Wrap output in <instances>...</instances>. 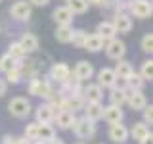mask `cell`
<instances>
[{
  "label": "cell",
  "mask_w": 153,
  "mask_h": 144,
  "mask_svg": "<svg viewBox=\"0 0 153 144\" xmlns=\"http://www.w3.org/2000/svg\"><path fill=\"white\" fill-rule=\"evenodd\" d=\"M27 90H29V94L38 96V98H44V100H48V102L56 96V88H54V85H52V81H50L48 75L33 77V79L29 81Z\"/></svg>",
  "instance_id": "1"
},
{
  "label": "cell",
  "mask_w": 153,
  "mask_h": 144,
  "mask_svg": "<svg viewBox=\"0 0 153 144\" xmlns=\"http://www.w3.org/2000/svg\"><path fill=\"white\" fill-rule=\"evenodd\" d=\"M8 112H10V115H13V117H17V119H25V117L31 115L33 106H31V102H29L27 98L16 96V98H12L8 102Z\"/></svg>",
  "instance_id": "2"
},
{
  "label": "cell",
  "mask_w": 153,
  "mask_h": 144,
  "mask_svg": "<svg viewBox=\"0 0 153 144\" xmlns=\"http://www.w3.org/2000/svg\"><path fill=\"white\" fill-rule=\"evenodd\" d=\"M128 16L134 17H140V19H147L153 16V4L151 0H128V10H126Z\"/></svg>",
  "instance_id": "3"
},
{
  "label": "cell",
  "mask_w": 153,
  "mask_h": 144,
  "mask_svg": "<svg viewBox=\"0 0 153 144\" xmlns=\"http://www.w3.org/2000/svg\"><path fill=\"white\" fill-rule=\"evenodd\" d=\"M71 131H73L75 136L80 138V140H84V138H92L94 134H96V123L90 121V119H86L84 115H82V117H76L75 119Z\"/></svg>",
  "instance_id": "4"
},
{
  "label": "cell",
  "mask_w": 153,
  "mask_h": 144,
  "mask_svg": "<svg viewBox=\"0 0 153 144\" xmlns=\"http://www.w3.org/2000/svg\"><path fill=\"white\" fill-rule=\"evenodd\" d=\"M103 50H105V54H107L109 60L119 62V60H124V54H126V44H124L121 38H111V40L105 42Z\"/></svg>",
  "instance_id": "5"
},
{
  "label": "cell",
  "mask_w": 153,
  "mask_h": 144,
  "mask_svg": "<svg viewBox=\"0 0 153 144\" xmlns=\"http://www.w3.org/2000/svg\"><path fill=\"white\" fill-rule=\"evenodd\" d=\"M69 75H71V67L67 65L65 62H56V64H52L50 73H48L50 81L52 83H57V85H61L63 81H67Z\"/></svg>",
  "instance_id": "6"
},
{
  "label": "cell",
  "mask_w": 153,
  "mask_h": 144,
  "mask_svg": "<svg viewBox=\"0 0 153 144\" xmlns=\"http://www.w3.org/2000/svg\"><path fill=\"white\" fill-rule=\"evenodd\" d=\"M31 14H33V8L27 0H17V2H13V6L10 8V16L13 19H17V21H27V19L31 17Z\"/></svg>",
  "instance_id": "7"
},
{
  "label": "cell",
  "mask_w": 153,
  "mask_h": 144,
  "mask_svg": "<svg viewBox=\"0 0 153 144\" xmlns=\"http://www.w3.org/2000/svg\"><path fill=\"white\" fill-rule=\"evenodd\" d=\"M80 94H82V98H84L86 104H96V102H102V100H103V90L100 88L96 83L84 85L82 90H80Z\"/></svg>",
  "instance_id": "8"
},
{
  "label": "cell",
  "mask_w": 153,
  "mask_h": 144,
  "mask_svg": "<svg viewBox=\"0 0 153 144\" xmlns=\"http://www.w3.org/2000/svg\"><path fill=\"white\" fill-rule=\"evenodd\" d=\"M96 79H98V85L100 88H113L115 83H117V77L113 73V67H102V69L96 73Z\"/></svg>",
  "instance_id": "9"
},
{
  "label": "cell",
  "mask_w": 153,
  "mask_h": 144,
  "mask_svg": "<svg viewBox=\"0 0 153 144\" xmlns=\"http://www.w3.org/2000/svg\"><path fill=\"white\" fill-rule=\"evenodd\" d=\"M126 94H128V90H126V86H124V81L121 85L115 83L113 88H109V104L123 108V104H126Z\"/></svg>",
  "instance_id": "10"
},
{
  "label": "cell",
  "mask_w": 153,
  "mask_h": 144,
  "mask_svg": "<svg viewBox=\"0 0 153 144\" xmlns=\"http://www.w3.org/2000/svg\"><path fill=\"white\" fill-rule=\"evenodd\" d=\"M126 104L130 106V110H134V112H142L147 106V98H146V94H143V90H128Z\"/></svg>",
  "instance_id": "11"
},
{
  "label": "cell",
  "mask_w": 153,
  "mask_h": 144,
  "mask_svg": "<svg viewBox=\"0 0 153 144\" xmlns=\"http://www.w3.org/2000/svg\"><path fill=\"white\" fill-rule=\"evenodd\" d=\"M35 117H36L35 123H38V125H52L56 113H54V110H52V106L46 102V104H40L35 110Z\"/></svg>",
  "instance_id": "12"
},
{
  "label": "cell",
  "mask_w": 153,
  "mask_h": 144,
  "mask_svg": "<svg viewBox=\"0 0 153 144\" xmlns=\"http://www.w3.org/2000/svg\"><path fill=\"white\" fill-rule=\"evenodd\" d=\"M73 75L80 81V83H86L88 79H92V77H94V65L90 64L88 60H80L79 64L75 65Z\"/></svg>",
  "instance_id": "13"
},
{
  "label": "cell",
  "mask_w": 153,
  "mask_h": 144,
  "mask_svg": "<svg viewBox=\"0 0 153 144\" xmlns=\"http://www.w3.org/2000/svg\"><path fill=\"white\" fill-rule=\"evenodd\" d=\"M109 138L115 142V144H124L128 140V127L123 123H115V125H109Z\"/></svg>",
  "instance_id": "14"
},
{
  "label": "cell",
  "mask_w": 153,
  "mask_h": 144,
  "mask_svg": "<svg viewBox=\"0 0 153 144\" xmlns=\"http://www.w3.org/2000/svg\"><path fill=\"white\" fill-rule=\"evenodd\" d=\"M102 119H105V121H107L109 125L123 123V119H124V112H123V108H119V106H113V104L103 106V115H102Z\"/></svg>",
  "instance_id": "15"
},
{
  "label": "cell",
  "mask_w": 153,
  "mask_h": 144,
  "mask_svg": "<svg viewBox=\"0 0 153 144\" xmlns=\"http://www.w3.org/2000/svg\"><path fill=\"white\" fill-rule=\"evenodd\" d=\"M113 27L117 33H130L132 31V17L128 14H115L113 16Z\"/></svg>",
  "instance_id": "16"
},
{
  "label": "cell",
  "mask_w": 153,
  "mask_h": 144,
  "mask_svg": "<svg viewBox=\"0 0 153 144\" xmlns=\"http://www.w3.org/2000/svg\"><path fill=\"white\" fill-rule=\"evenodd\" d=\"M52 19L57 23V27H61V25H71L75 17H73V14H71L65 6H57L54 12H52Z\"/></svg>",
  "instance_id": "17"
},
{
  "label": "cell",
  "mask_w": 153,
  "mask_h": 144,
  "mask_svg": "<svg viewBox=\"0 0 153 144\" xmlns=\"http://www.w3.org/2000/svg\"><path fill=\"white\" fill-rule=\"evenodd\" d=\"M19 69H21L23 77H38V73H40V62L38 60H33V58H29V60H23L19 62Z\"/></svg>",
  "instance_id": "18"
},
{
  "label": "cell",
  "mask_w": 153,
  "mask_h": 144,
  "mask_svg": "<svg viewBox=\"0 0 153 144\" xmlns=\"http://www.w3.org/2000/svg\"><path fill=\"white\" fill-rule=\"evenodd\" d=\"M96 35L102 38L103 42L111 40V38H117V31H115L111 21H100L98 27H96Z\"/></svg>",
  "instance_id": "19"
},
{
  "label": "cell",
  "mask_w": 153,
  "mask_h": 144,
  "mask_svg": "<svg viewBox=\"0 0 153 144\" xmlns=\"http://www.w3.org/2000/svg\"><path fill=\"white\" fill-rule=\"evenodd\" d=\"M82 112H84V117H86V119H90V121L96 123V121H100V119H102V115H103V104H102V102L84 104Z\"/></svg>",
  "instance_id": "20"
},
{
  "label": "cell",
  "mask_w": 153,
  "mask_h": 144,
  "mask_svg": "<svg viewBox=\"0 0 153 144\" xmlns=\"http://www.w3.org/2000/svg\"><path fill=\"white\" fill-rule=\"evenodd\" d=\"M113 73H115V77H117V81H119V79H121V81H126L128 77L134 73V67H132L130 62H126V60H119V62H117V65L113 67Z\"/></svg>",
  "instance_id": "21"
},
{
  "label": "cell",
  "mask_w": 153,
  "mask_h": 144,
  "mask_svg": "<svg viewBox=\"0 0 153 144\" xmlns=\"http://www.w3.org/2000/svg\"><path fill=\"white\" fill-rule=\"evenodd\" d=\"M19 44L23 46V50L27 52V54H33V52H36L38 50V38H36V35H33V33H23L21 35V38H19Z\"/></svg>",
  "instance_id": "22"
},
{
  "label": "cell",
  "mask_w": 153,
  "mask_h": 144,
  "mask_svg": "<svg viewBox=\"0 0 153 144\" xmlns=\"http://www.w3.org/2000/svg\"><path fill=\"white\" fill-rule=\"evenodd\" d=\"M149 133H151V131H149V127H147L146 123H142V121H136L130 129H128V136H132L136 142H142Z\"/></svg>",
  "instance_id": "23"
},
{
  "label": "cell",
  "mask_w": 153,
  "mask_h": 144,
  "mask_svg": "<svg viewBox=\"0 0 153 144\" xmlns=\"http://www.w3.org/2000/svg\"><path fill=\"white\" fill-rule=\"evenodd\" d=\"M75 119H76L75 113H71V112H59V113H56L54 121L57 123V127H59L61 131H69V129L73 127Z\"/></svg>",
  "instance_id": "24"
},
{
  "label": "cell",
  "mask_w": 153,
  "mask_h": 144,
  "mask_svg": "<svg viewBox=\"0 0 153 144\" xmlns=\"http://www.w3.org/2000/svg\"><path fill=\"white\" fill-rule=\"evenodd\" d=\"M65 8L69 10L73 16H82V14L88 12V2L86 0H67V4H65Z\"/></svg>",
  "instance_id": "25"
},
{
  "label": "cell",
  "mask_w": 153,
  "mask_h": 144,
  "mask_svg": "<svg viewBox=\"0 0 153 144\" xmlns=\"http://www.w3.org/2000/svg\"><path fill=\"white\" fill-rule=\"evenodd\" d=\"M103 46H105V42L96 35V33H92V35L86 37V42H84L82 48L88 50V52H100V50H103Z\"/></svg>",
  "instance_id": "26"
},
{
  "label": "cell",
  "mask_w": 153,
  "mask_h": 144,
  "mask_svg": "<svg viewBox=\"0 0 153 144\" xmlns=\"http://www.w3.org/2000/svg\"><path fill=\"white\" fill-rule=\"evenodd\" d=\"M54 37H56L57 42H61V44H69V42H71V37H73V27H71V25L56 27Z\"/></svg>",
  "instance_id": "27"
},
{
  "label": "cell",
  "mask_w": 153,
  "mask_h": 144,
  "mask_svg": "<svg viewBox=\"0 0 153 144\" xmlns=\"http://www.w3.org/2000/svg\"><path fill=\"white\" fill-rule=\"evenodd\" d=\"M56 138V129L54 125H38V140L40 142H52Z\"/></svg>",
  "instance_id": "28"
},
{
  "label": "cell",
  "mask_w": 153,
  "mask_h": 144,
  "mask_svg": "<svg viewBox=\"0 0 153 144\" xmlns=\"http://www.w3.org/2000/svg\"><path fill=\"white\" fill-rule=\"evenodd\" d=\"M143 85H146V81L140 77V73H134L128 77L126 81H124V86H126V90H143Z\"/></svg>",
  "instance_id": "29"
},
{
  "label": "cell",
  "mask_w": 153,
  "mask_h": 144,
  "mask_svg": "<svg viewBox=\"0 0 153 144\" xmlns=\"http://www.w3.org/2000/svg\"><path fill=\"white\" fill-rule=\"evenodd\" d=\"M6 54H8V56H12V58H13L16 62H23V60L27 58V52L23 50V46L19 44L17 40H13L12 44L8 46V52H6Z\"/></svg>",
  "instance_id": "30"
},
{
  "label": "cell",
  "mask_w": 153,
  "mask_h": 144,
  "mask_svg": "<svg viewBox=\"0 0 153 144\" xmlns=\"http://www.w3.org/2000/svg\"><path fill=\"white\" fill-rule=\"evenodd\" d=\"M23 138L29 142H36L38 140V123L31 121L25 125V131H23Z\"/></svg>",
  "instance_id": "31"
},
{
  "label": "cell",
  "mask_w": 153,
  "mask_h": 144,
  "mask_svg": "<svg viewBox=\"0 0 153 144\" xmlns=\"http://www.w3.org/2000/svg\"><path fill=\"white\" fill-rule=\"evenodd\" d=\"M140 77L143 81H153V60L149 58V60H146V62H142V67H140Z\"/></svg>",
  "instance_id": "32"
},
{
  "label": "cell",
  "mask_w": 153,
  "mask_h": 144,
  "mask_svg": "<svg viewBox=\"0 0 153 144\" xmlns=\"http://www.w3.org/2000/svg\"><path fill=\"white\" fill-rule=\"evenodd\" d=\"M16 67H19V62H16V60H13L12 56H8V54L0 56V71H4V73H8V71L16 69Z\"/></svg>",
  "instance_id": "33"
},
{
  "label": "cell",
  "mask_w": 153,
  "mask_h": 144,
  "mask_svg": "<svg viewBox=\"0 0 153 144\" xmlns=\"http://www.w3.org/2000/svg\"><path fill=\"white\" fill-rule=\"evenodd\" d=\"M86 37H88V33H86L84 29H73L71 42H73V46H76V48H82L84 42H86Z\"/></svg>",
  "instance_id": "34"
},
{
  "label": "cell",
  "mask_w": 153,
  "mask_h": 144,
  "mask_svg": "<svg viewBox=\"0 0 153 144\" xmlns=\"http://www.w3.org/2000/svg\"><path fill=\"white\" fill-rule=\"evenodd\" d=\"M21 79H23V73H21V69L19 67H16V69H12V71H8L6 73V85H19L21 83Z\"/></svg>",
  "instance_id": "35"
},
{
  "label": "cell",
  "mask_w": 153,
  "mask_h": 144,
  "mask_svg": "<svg viewBox=\"0 0 153 144\" xmlns=\"http://www.w3.org/2000/svg\"><path fill=\"white\" fill-rule=\"evenodd\" d=\"M142 50L146 52V54H151L153 52V33H146V35L142 37Z\"/></svg>",
  "instance_id": "36"
},
{
  "label": "cell",
  "mask_w": 153,
  "mask_h": 144,
  "mask_svg": "<svg viewBox=\"0 0 153 144\" xmlns=\"http://www.w3.org/2000/svg\"><path fill=\"white\" fill-rule=\"evenodd\" d=\"M142 113H143V119H142V123H146L147 127L153 123V106L149 104V106H146V108L142 110Z\"/></svg>",
  "instance_id": "37"
},
{
  "label": "cell",
  "mask_w": 153,
  "mask_h": 144,
  "mask_svg": "<svg viewBox=\"0 0 153 144\" xmlns=\"http://www.w3.org/2000/svg\"><path fill=\"white\" fill-rule=\"evenodd\" d=\"M29 4H31V6H40V8H44V6H48V4H50V0H29Z\"/></svg>",
  "instance_id": "38"
},
{
  "label": "cell",
  "mask_w": 153,
  "mask_h": 144,
  "mask_svg": "<svg viewBox=\"0 0 153 144\" xmlns=\"http://www.w3.org/2000/svg\"><path fill=\"white\" fill-rule=\"evenodd\" d=\"M86 2H88V6H98V8H103L107 0H86Z\"/></svg>",
  "instance_id": "39"
},
{
  "label": "cell",
  "mask_w": 153,
  "mask_h": 144,
  "mask_svg": "<svg viewBox=\"0 0 153 144\" xmlns=\"http://www.w3.org/2000/svg\"><path fill=\"white\" fill-rule=\"evenodd\" d=\"M2 144H16V136H12V134H4V136H2Z\"/></svg>",
  "instance_id": "40"
},
{
  "label": "cell",
  "mask_w": 153,
  "mask_h": 144,
  "mask_svg": "<svg viewBox=\"0 0 153 144\" xmlns=\"http://www.w3.org/2000/svg\"><path fill=\"white\" fill-rule=\"evenodd\" d=\"M6 92H8V85H6L4 79H0V96H4Z\"/></svg>",
  "instance_id": "41"
},
{
  "label": "cell",
  "mask_w": 153,
  "mask_h": 144,
  "mask_svg": "<svg viewBox=\"0 0 153 144\" xmlns=\"http://www.w3.org/2000/svg\"><path fill=\"white\" fill-rule=\"evenodd\" d=\"M140 144H153V134L149 133V134H147V136H146V138H143V140H142Z\"/></svg>",
  "instance_id": "42"
},
{
  "label": "cell",
  "mask_w": 153,
  "mask_h": 144,
  "mask_svg": "<svg viewBox=\"0 0 153 144\" xmlns=\"http://www.w3.org/2000/svg\"><path fill=\"white\" fill-rule=\"evenodd\" d=\"M16 144H33V142L25 140V138H23V136H16Z\"/></svg>",
  "instance_id": "43"
},
{
  "label": "cell",
  "mask_w": 153,
  "mask_h": 144,
  "mask_svg": "<svg viewBox=\"0 0 153 144\" xmlns=\"http://www.w3.org/2000/svg\"><path fill=\"white\" fill-rule=\"evenodd\" d=\"M48 144H65V142H63V140H59V138H54V140L48 142Z\"/></svg>",
  "instance_id": "44"
},
{
  "label": "cell",
  "mask_w": 153,
  "mask_h": 144,
  "mask_svg": "<svg viewBox=\"0 0 153 144\" xmlns=\"http://www.w3.org/2000/svg\"><path fill=\"white\" fill-rule=\"evenodd\" d=\"M33 144H46V142H40V140H36V142H33Z\"/></svg>",
  "instance_id": "45"
},
{
  "label": "cell",
  "mask_w": 153,
  "mask_h": 144,
  "mask_svg": "<svg viewBox=\"0 0 153 144\" xmlns=\"http://www.w3.org/2000/svg\"><path fill=\"white\" fill-rule=\"evenodd\" d=\"M76 144H84V142H76Z\"/></svg>",
  "instance_id": "46"
}]
</instances>
